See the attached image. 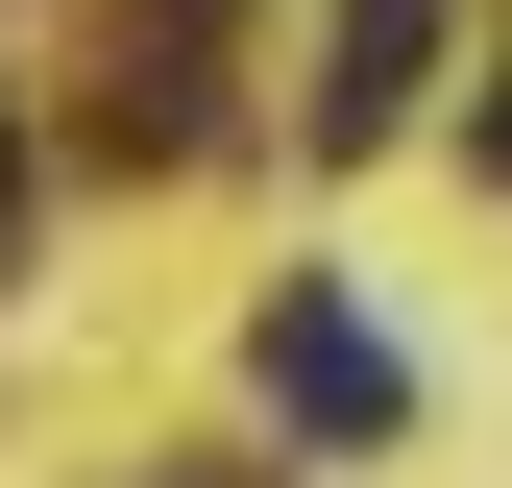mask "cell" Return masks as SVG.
<instances>
[{
	"mask_svg": "<svg viewBox=\"0 0 512 488\" xmlns=\"http://www.w3.org/2000/svg\"><path fill=\"white\" fill-rule=\"evenodd\" d=\"M439 74V0H342V74H317V147H391Z\"/></svg>",
	"mask_w": 512,
	"mask_h": 488,
	"instance_id": "obj_2",
	"label": "cell"
},
{
	"mask_svg": "<svg viewBox=\"0 0 512 488\" xmlns=\"http://www.w3.org/2000/svg\"><path fill=\"white\" fill-rule=\"evenodd\" d=\"M0 220H25V147H0Z\"/></svg>",
	"mask_w": 512,
	"mask_h": 488,
	"instance_id": "obj_4",
	"label": "cell"
},
{
	"mask_svg": "<svg viewBox=\"0 0 512 488\" xmlns=\"http://www.w3.org/2000/svg\"><path fill=\"white\" fill-rule=\"evenodd\" d=\"M244 366H269L293 440H391V415H415V391H391V342H366L342 293H269V342H244Z\"/></svg>",
	"mask_w": 512,
	"mask_h": 488,
	"instance_id": "obj_1",
	"label": "cell"
},
{
	"mask_svg": "<svg viewBox=\"0 0 512 488\" xmlns=\"http://www.w3.org/2000/svg\"><path fill=\"white\" fill-rule=\"evenodd\" d=\"M464 147H488V196H512V74H488V122H464Z\"/></svg>",
	"mask_w": 512,
	"mask_h": 488,
	"instance_id": "obj_3",
	"label": "cell"
}]
</instances>
